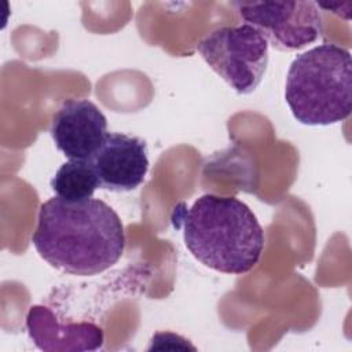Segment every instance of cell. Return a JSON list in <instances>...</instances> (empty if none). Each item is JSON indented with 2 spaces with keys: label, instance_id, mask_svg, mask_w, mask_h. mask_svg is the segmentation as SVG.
I'll list each match as a JSON object with an SVG mask.
<instances>
[{
  "label": "cell",
  "instance_id": "cell-8",
  "mask_svg": "<svg viewBox=\"0 0 352 352\" xmlns=\"http://www.w3.org/2000/svg\"><path fill=\"white\" fill-rule=\"evenodd\" d=\"M26 326L30 338L43 351H95L103 344V331L96 324H62L50 308L41 305L30 308Z\"/></svg>",
  "mask_w": 352,
  "mask_h": 352
},
{
  "label": "cell",
  "instance_id": "cell-9",
  "mask_svg": "<svg viewBox=\"0 0 352 352\" xmlns=\"http://www.w3.org/2000/svg\"><path fill=\"white\" fill-rule=\"evenodd\" d=\"M98 187L99 182L89 160H69L59 166L51 180L56 197L70 202L92 198Z\"/></svg>",
  "mask_w": 352,
  "mask_h": 352
},
{
  "label": "cell",
  "instance_id": "cell-4",
  "mask_svg": "<svg viewBox=\"0 0 352 352\" xmlns=\"http://www.w3.org/2000/svg\"><path fill=\"white\" fill-rule=\"evenodd\" d=\"M205 62L238 94L253 92L268 65V43L249 23L223 26L197 45Z\"/></svg>",
  "mask_w": 352,
  "mask_h": 352
},
{
  "label": "cell",
  "instance_id": "cell-6",
  "mask_svg": "<svg viewBox=\"0 0 352 352\" xmlns=\"http://www.w3.org/2000/svg\"><path fill=\"white\" fill-rule=\"evenodd\" d=\"M88 160L99 187L116 192L135 190L143 183L148 170L146 142L120 132H107Z\"/></svg>",
  "mask_w": 352,
  "mask_h": 352
},
{
  "label": "cell",
  "instance_id": "cell-7",
  "mask_svg": "<svg viewBox=\"0 0 352 352\" xmlns=\"http://www.w3.org/2000/svg\"><path fill=\"white\" fill-rule=\"evenodd\" d=\"M51 136L69 160H88L107 133V120L88 99H67L52 117Z\"/></svg>",
  "mask_w": 352,
  "mask_h": 352
},
{
  "label": "cell",
  "instance_id": "cell-3",
  "mask_svg": "<svg viewBox=\"0 0 352 352\" xmlns=\"http://www.w3.org/2000/svg\"><path fill=\"white\" fill-rule=\"evenodd\" d=\"M285 99L304 125H330L349 117L352 109L351 52L320 44L297 55L287 72Z\"/></svg>",
  "mask_w": 352,
  "mask_h": 352
},
{
  "label": "cell",
  "instance_id": "cell-5",
  "mask_svg": "<svg viewBox=\"0 0 352 352\" xmlns=\"http://www.w3.org/2000/svg\"><path fill=\"white\" fill-rule=\"evenodd\" d=\"M234 6L279 51L300 50L322 33L320 10L314 1H236Z\"/></svg>",
  "mask_w": 352,
  "mask_h": 352
},
{
  "label": "cell",
  "instance_id": "cell-2",
  "mask_svg": "<svg viewBox=\"0 0 352 352\" xmlns=\"http://www.w3.org/2000/svg\"><path fill=\"white\" fill-rule=\"evenodd\" d=\"M190 253L204 265L241 275L264 249V231L250 208L235 197L205 194L179 219Z\"/></svg>",
  "mask_w": 352,
  "mask_h": 352
},
{
  "label": "cell",
  "instance_id": "cell-1",
  "mask_svg": "<svg viewBox=\"0 0 352 352\" xmlns=\"http://www.w3.org/2000/svg\"><path fill=\"white\" fill-rule=\"evenodd\" d=\"M32 242L41 258L67 274L89 276L113 267L125 248L118 214L100 199L54 197L40 206Z\"/></svg>",
  "mask_w": 352,
  "mask_h": 352
}]
</instances>
